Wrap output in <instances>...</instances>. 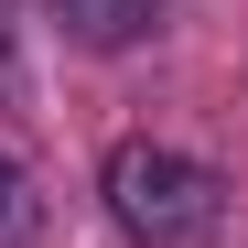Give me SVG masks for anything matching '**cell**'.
<instances>
[{
    "mask_svg": "<svg viewBox=\"0 0 248 248\" xmlns=\"http://www.w3.org/2000/svg\"><path fill=\"white\" fill-rule=\"evenodd\" d=\"M44 22L65 32L76 54H130V44H151L162 0H44Z\"/></svg>",
    "mask_w": 248,
    "mask_h": 248,
    "instance_id": "7a4b0ae2",
    "label": "cell"
},
{
    "mask_svg": "<svg viewBox=\"0 0 248 248\" xmlns=\"http://www.w3.org/2000/svg\"><path fill=\"white\" fill-rule=\"evenodd\" d=\"M97 205H108V227L130 248H205L227 184H216V162H194L173 140H119L97 162Z\"/></svg>",
    "mask_w": 248,
    "mask_h": 248,
    "instance_id": "6da1fadb",
    "label": "cell"
},
{
    "mask_svg": "<svg viewBox=\"0 0 248 248\" xmlns=\"http://www.w3.org/2000/svg\"><path fill=\"white\" fill-rule=\"evenodd\" d=\"M22 227H32V194H22V173H11V162H0V248H11Z\"/></svg>",
    "mask_w": 248,
    "mask_h": 248,
    "instance_id": "3957f363",
    "label": "cell"
},
{
    "mask_svg": "<svg viewBox=\"0 0 248 248\" xmlns=\"http://www.w3.org/2000/svg\"><path fill=\"white\" fill-rule=\"evenodd\" d=\"M0 87H11V0H0Z\"/></svg>",
    "mask_w": 248,
    "mask_h": 248,
    "instance_id": "277c9868",
    "label": "cell"
}]
</instances>
